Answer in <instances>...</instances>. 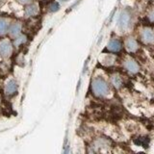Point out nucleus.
Returning <instances> with one entry per match:
<instances>
[{"label":"nucleus","instance_id":"2","mask_svg":"<svg viewBox=\"0 0 154 154\" xmlns=\"http://www.w3.org/2000/svg\"><path fill=\"white\" fill-rule=\"evenodd\" d=\"M131 20H132V14L128 10H124V11L122 12L119 17L118 20L119 28L122 29V30H126L130 26V24H131Z\"/></svg>","mask_w":154,"mask_h":154},{"label":"nucleus","instance_id":"14","mask_svg":"<svg viewBox=\"0 0 154 154\" xmlns=\"http://www.w3.org/2000/svg\"><path fill=\"white\" fill-rule=\"evenodd\" d=\"M48 9H49V11L54 13V12H57L58 10L60 9V5L58 2H53L49 5V7H48Z\"/></svg>","mask_w":154,"mask_h":154},{"label":"nucleus","instance_id":"3","mask_svg":"<svg viewBox=\"0 0 154 154\" xmlns=\"http://www.w3.org/2000/svg\"><path fill=\"white\" fill-rule=\"evenodd\" d=\"M123 67L125 70L132 74H136L140 71V65L132 58H127L123 61Z\"/></svg>","mask_w":154,"mask_h":154},{"label":"nucleus","instance_id":"18","mask_svg":"<svg viewBox=\"0 0 154 154\" xmlns=\"http://www.w3.org/2000/svg\"><path fill=\"white\" fill-rule=\"evenodd\" d=\"M60 2H66V1H69V0H59Z\"/></svg>","mask_w":154,"mask_h":154},{"label":"nucleus","instance_id":"10","mask_svg":"<svg viewBox=\"0 0 154 154\" xmlns=\"http://www.w3.org/2000/svg\"><path fill=\"white\" fill-rule=\"evenodd\" d=\"M111 82H112V85L115 87L116 89H120L123 85V80L122 78L118 74H115L112 76L111 78Z\"/></svg>","mask_w":154,"mask_h":154},{"label":"nucleus","instance_id":"5","mask_svg":"<svg viewBox=\"0 0 154 154\" xmlns=\"http://www.w3.org/2000/svg\"><path fill=\"white\" fill-rule=\"evenodd\" d=\"M124 47L126 48V50L129 53H135L139 50L140 45L136 38L133 37H128L124 41Z\"/></svg>","mask_w":154,"mask_h":154},{"label":"nucleus","instance_id":"16","mask_svg":"<svg viewBox=\"0 0 154 154\" xmlns=\"http://www.w3.org/2000/svg\"><path fill=\"white\" fill-rule=\"evenodd\" d=\"M147 17H148L149 21H150V22H154V11H152L150 14H149L147 16Z\"/></svg>","mask_w":154,"mask_h":154},{"label":"nucleus","instance_id":"12","mask_svg":"<svg viewBox=\"0 0 154 154\" xmlns=\"http://www.w3.org/2000/svg\"><path fill=\"white\" fill-rule=\"evenodd\" d=\"M25 42H26V36L22 35V36H18V37H17L16 38H14V45H16V46H20Z\"/></svg>","mask_w":154,"mask_h":154},{"label":"nucleus","instance_id":"4","mask_svg":"<svg viewBox=\"0 0 154 154\" xmlns=\"http://www.w3.org/2000/svg\"><path fill=\"white\" fill-rule=\"evenodd\" d=\"M141 38L146 45H152L154 43V31L149 27L143 28L141 33Z\"/></svg>","mask_w":154,"mask_h":154},{"label":"nucleus","instance_id":"1","mask_svg":"<svg viewBox=\"0 0 154 154\" xmlns=\"http://www.w3.org/2000/svg\"><path fill=\"white\" fill-rule=\"evenodd\" d=\"M91 90L95 96L104 97L110 94V86L102 78H95L91 83Z\"/></svg>","mask_w":154,"mask_h":154},{"label":"nucleus","instance_id":"9","mask_svg":"<svg viewBox=\"0 0 154 154\" xmlns=\"http://www.w3.org/2000/svg\"><path fill=\"white\" fill-rule=\"evenodd\" d=\"M20 31H21V25L18 22L13 23L9 28V33L12 37H17L20 34Z\"/></svg>","mask_w":154,"mask_h":154},{"label":"nucleus","instance_id":"17","mask_svg":"<svg viewBox=\"0 0 154 154\" xmlns=\"http://www.w3.org/2000/svg\"><path fill=\"white\" fill-rule=\"evenodd\" d=\"M30 1H32V0H18V2H20V3H22V4L29 3Z\"/></svg>","mask_w":154,"mask_h":154},{"label":"nucleus","instance_id":"13","mask_svg":"<svg viewBox=\"0 0 154 154\" xmlns=\"http://www.w3.org/2000/svg\"><path fill=\"white\" fill-rule=\"evenodd\" d=\"M8 30V23L6 20H3V19H0V36L4 35L5 33Z\"/></svg>","mask_w":154,"mask_h":154},{"label":"nucleus","instance_id":"11","mask_svg":"<svg viewBox=\"0 0 154 154\" xmlns=\"http://www.w3.org/2000/svg\"><path fill=\"white\" fill-rule=\"evenodd\" d=\"M38 6L35 4H31V5H28V6L26 7L25 9V14L27 17H34L36 16V14H38Z\"/></svg>","mask_w":154,"mask_h":154},{"label":"nucleus","instance_id":"15","mask_svg":"<svg viewBox=\"0 0 154 154\" xmlns=\"http://www.w3.org/2000/svg\"><path fill=\"white\" fill-rule=\"evenodd\" d=\"M105 65H113L114 64V61H115V58L112 55H108L107 57L105 58Z\"/></svg>","mask_w":154,"mask_h":154},{"label":"nucleus","instance_id":"6","mask_svg":"<svg viewBox=\"0 0 154 154\" xmlns=\"http://www.w3.org/2000/svg\"><path fill=\"white\" fill-rule=\"evenodd\" d=\"M13 52V45L8 41H3L0 43V56L3 58H8Z\"/></svg>","mask_w":154,"mask_h":154},{"label":"nucleus","instance_id":"8","mask_svg":"<svg viewBox=\"0 0 154 154\" xmlns=\"http://www.w3.org/2000/svg\"><path fill=\"white\" fill-rule=\"evenodd\" d=\"M17 91V83L14 80H10L5 87V94L7 95H13Z\"/></svg>","mask_w":154,"mask_h":154},{"label":"nucleus","instance_id":"7","mask_svg":"<svg viewBox=\"0 0 154 154\" xmlns=\"http://www.w3.org/2000/svg\"><path fill=\"white\" fill-rule=\"evenodd\" d=\"M122 43L118 38H112L107 45V50L111 53H118L122 51Z\"/></svg>","mask_w":154,"mask_h":154}]
</instances>
